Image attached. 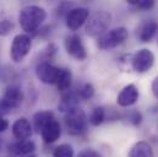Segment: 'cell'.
Wrapping results in <instances>:
<instances>
[{
  "label": "cell",
  "instance_id": "1",
  "mask_svg": "<svg viewBox=\"0 0 158 157\" xmlns=\"http://www.w3.org/2000/svg\"><path fill=\"white\" fill-rule=\"evenodd\" d=\"M47 19V11L38 5L25 6L19 16L20 26L26 33H33Z\"/></svg>",
  "mask_w": 158,
  "mask_h": 157
},
{
  "label": "cell",
  "instance_id": "2",
  "mask_svg": "<svg viewBox=\"0 0 158 157\" xmlns=\"http://www.w3.org/2000/svg\"><path fill=\"white\" fill-rule=\"evenodd\" d=\"M112 21V15L108 11H97L88 17L86 23V33L91 37L102 36L109 27Z\"/></svg>",
  "mask_w": 158,
  "mask_h": 157
},
{
  "label": "cell",
  "instance_id": "3",
  "mask_svg": "<svg viewBox=\"0 0 158 157\" xmlns=\"http://www.w3.org/2000/svg\"><path fill=\"white\" fill-rule=\"evenodd\" d=\"M129 36V32L125 27H117L104 32L97 40V45L102 50H112L124 43Z\"/></svg>",
  "mask_w": 158,
  "mask_h": 157
},
{
  "label": "cell",
  "instance_id": "4",
  "mask_svg": "<svg viewBox=\"0 0 158 157\" xmlns=\"http://www.w3.org/2000/svg\"><path fill=\"white\" fill-rule=\"evenodd\" d=\"M65 125L70 135L77 136L85 133L87 129V117L85 112L79 107H75L69 111L65 117Z\"/></svg>",
  "mask_w": 158,
  "mask_h": 157
},
{
  "label": "cell",
  "instance_id": "5",
  "mask_svg": "<svg viewBox=\"0 0 158 157\" xmlns=\"http://www.w3.org/2000/svg\"><path fill=\"white\" fill-rule=\"evenodd\" d=\"M32 47V40L27 35H17L12 39L10 48V57L15 63L22 62L30 53Z\"/></svg>",
  "mask_w": 158,
  "mask_h": 157
},
{
  "label": "cell",
  "instance_id": "6",
  "mask_svg": "<svg viewBox=\"0 0 158 157\" xmlns=\"http://www.w3.org/2000/svg\"><path fill=\"white\" fill-rule=\"evenodd\" d=\"M153 64H155V54L146 48L137 50L131 59V66L134 71L140 74H143L151 70Z\"/></svg>",
  "mask_w": 158,
  "mask_h": 157
},
{
  "label": "cell",
  "instance_id": "7",
  "mask_svg": "<svg viewBox=\"0 0 158 157\" xmlns=\"http://www.w3.org/2000/svg\"><path fill=\"white\" fill-rule=\"evenodd\" d=\"M60 74V69L49 62H40L36 68V76L40 82L47 85H55Z\"/></svg>",
  "mask_w": 158,
  "mask_h": 157
},
{
  "label": "cell",
  "instance_id": "8",
  "mask_svg": "<svg viewBox=\"0 0 158 157\" xmlns=\"http://www.w3.org/2000/svg\"><path fill=\"white\" fill-rule=\"evenodd\" d=\"M65 49L70 57L79 62H83L87 58V52L83 45V42L77 35H71L65 38Z\"/></svg>",
  "mask_w": 158,
  "mask_h": 157
},
{
  "label": "cell",
  "instance_id": "9",
  "mask_svg": "<svg viewBox=\"0 0 158 157\" xmlns=\"http://www.w3.org/2000/svg\"><path fill=\"white\" fill-rule=\"evenodd\" d=\"M88 17H89V12L86 7L71 9L66 15V26L70 31L75 32L87 22Z\"/></svg>",
  "mask_w": 158,
  "mask_h": 157
},
{
  "label": "cell",
  "instance_id": "10",
  "mask_svg": "<svg viewBox=\"0 0 158 157\" xmlns=\"http://www.w3.org/2000/svg\"><path fill=\"white\" fill-rule=\"evenodd\" d=\"M139 88L134 83H129L119 92L117 102L120 107H130L139 101Z\"/></svg>",
  "mask_w": 158,
  "mask_h": 157
},
{
  "label": "cell",
  "instance_id": "11",
  "mask_svg": "<svg viewBox=\"0 0 158 157\" xmlns=\"http://www.w3.org/2000/svg\"><path fill=\"white\" fill-rule=\"evenodd\" d=\"M2 101L10 108V111L20 107L22 104V102H23V93H22L21 87H19L16 85L7 86L5 92H4Z\"/></svg>",
  "mask_w": 158,
  "mask_h": 157
},
{
  "label": "cell",
  "instance_id": "12",
  "mask_svg": "<svg viewBox=\"0 0 158 157\" xmlns=\"http://www.w3.org/2000/svg\"><path fill=\"white\" fill-rule=\"evenodd\" d=\"M12 134L17 140H30L32 135V125L28 119L20 118L12 125Z\"/></svg>",
  "mask_w": 158,
  "mask_h": 157
},
{
  "label": "cell",
  "instance_id": "13",
  "mask_svg": "<svg viewBox=\"0 0 158 157\" xmlns=\"http://www.w3.org/2000/svg\"><path fill=\"white\" fill-rule=\"evenodd\" d=\"M60 134H61V128H60V124L59 121H56L55 119L52 120L50 123H48L40 131V135H42V139L44 140V142L47 144H53L59 138H60Z\"/></svg>",
  "mask_w": 158,
  "mask_h": 157
},
{
  "label": "cell",
  "instance_id": "14",
  "mask_svg": "<svg viewBox=\"0 0 158 157\" xmlns=\"http://www.w3.org/2000/svg\"><path fill=\"white\" fill-rule=\"evenodd\" d=\"M36 149V145L31 140H17L9 145L10 152H12L16 156H27L31 155Z\"/></svg>",
  "mask_w": 158,
  "mask_h": 157
},
{
  "label": "cell",
  "instance_id": "15",
  "mask_svg": "<svg viewBox=\"0 0 158 157\" xmlns=\"http://www.w3.org/2000/svg\"><path fill=\"white\" fill-rule=\"evenodd\" d=\"M139 32V38L141 42H151L152 38L157 35V31H158V23L157 21H155V20H148V21H146V22H143L140 27H139V30H137Z\"/></svg>",
  "mask_w": 158,
  "mask_h": 157
},
{
  "label": "cell",
  "instance_id": "16",
  "mask_svg": "<svg viewBox=\"0 0 158 157\" xmlns=\"http://www.w3.org/2000/svg\"><path fill=\"white\" fill-rule=\"evenodd\" d=\"M127 157H153V150L148 142L139 141L130 149Z\"/></svg>",
  "mask_w": 158,
  "mask_h": 157
},
{
  "label": "cell",
  "instance_id": "17",
  "mask_svg": "<svg viewBox=\"0 0 158 157\" xmlns=\"http://www.w3.org/2000/svg\"><path fill=\"white\" fill-rule=\"evenodd\" d=\"M54 114L50 111H40L33 116V128L36 130V133H40L42 129L50 123L52 120H54Z\"/></svg>",
  "mask_w": 158,
  "mask_h": 157
},
{
  "label": "cell",
  "instance_id": "18",
  "mask_svg": "<svg viewBox=\"0 0 158 157\" xmlns=\"http://www.w3.org/2000/svg\"><path fill=\"white\" fill-rule=\"evenodd\" d=\"M71 82H73V74L69 69H60V74H59V78L56 81V87L59 91L61 92H66L68 90H70V86H71Z\"/></svg>",
  "mask_w": 158,
  "mask_h": 157
},
{
  "label": "cell",
  "instance_id": "19",
  "mask_svg": "<svg viewBox=\"0 0 158 157\" xmlns=\"http://www.w3.org/2000/svg\"><path fill=\"white\" fill-rule=\"evenodd\" d=\"M104 119H106V109L103 107H96L92 111L88 120H89V123L92 125L98 126V125H101L104 121Z\"/></svg>",
  "mask_w": 158,
  "mask_h": 157
},
{
  "label": "cell",
  "instance_id": "20",
  "mask_svg": "<svg viewBox=\"0 0 158 157\" xmlns=\"http://www.w3.org/2000/svg\"><path fill=\"white\" fill-rule=\"evenodd\" d=\"M53 157H74V149L69 144H63L55 147Z\"/></svg>",
  "mask_w": 158,
  "mask_h": 157
},
{
  "label": "cell",
  "instance_id": "21",
  "mask_svg": "<svg viewBox=\"0 0 158 157\" xmlns=\"http://www.w3.org/2000/svg\"><path fill=\"white\" fill-rule=\"evenodd\" d=\"M77 95H79V98L81 100H91L94 95V87L92 83H83L77 91Z\"/></svg>",
  "mask_w": 158,
  "mask_h": 157
},
{
  "label": "cell",
  "instance_id": "22",
  "mask_svg": "<svg viewBox=\"0 0 158 157\" xmlns=\"http://www.w3.org/2000/svg\"><path fill=\"white\" fill-rule=\"evenodd\" d=\"M14 22L7 19H1L0 20V36H7L9 33L12 32L14 30Z\"/></svg>",
  "mask_w": 158,
  "mask_h": 157
},
{
  "label": "cell",
  "instance_id": "23",
  "mask_svg": "<svg viewBox=\"0 0 158 157\" xmlns=\"http://www.w3.org/2000/svg\"><path fill=\"white\" fill-rule=\"evenodd\" d=\"M129 4L136 6L137 9H142V10H150L155 6L153 0H129Z\"/></svg>",
  "mask_w": 158,
  "mask_h": 157
},
{
  "label": "cell",
  "instance_id": "24",
  "mask_svg": "<svg viewBox=\"0 0 158 157\" xmlns=\"http://www.w3.org/2000/svg\"><path fill=\"white\" fill-rule=\"evenodd\" d=\"M76 157H102L99 152H97L96 150H92V149H83L81 150L77 156Z\"/></svg>",
  "mask_w": 158,
  "mask_h": 157
},
{
  "label": "cell",
  "instance_id": "25",
  "mask_svg": "<svg viewBox=\"0 0 158 157\" xmlns=\"http://www.w3.org/2000/svg\"><path fill=\"white\" fill-rule=\"evenodd\" d=\"M141 114L139 113V112H132L131 113V116H130V120H131V123L134 124V125H139L140 123H141Z\"/></svg>",
  "mask_w": 158,
  "mask_h": 157
},
{
  "label": "cell",
  "instance_id": "26",
  "mask_svg": "<svg viewBox=\"0 0 158 157\" xmlns=\"http://www.w3.org/2000/svg\"><path fill=\"white\" fill-rule=\"evenodd\" d=\"M9 112H10V108H9V107L5 104V102L1 100V101H0V118H2L5 114H7Z\"/></svg>",
  "mask_w": 158,
  "mask_h": 157
},
{
  "label": "cell",
  "instance_id": "27",
  "mask_svg": "<svg viewBox=\"0 0 158 157\" xmlns=\"http://www.w3.org/2000/svg\"><path fill=\"white\" fill-rule=\"evenodd\" d=\"M151 87H152V93H153V96L158 100V75L153 78Z\"/></svg>",
  "mask_w": 158,
  "mask_h": 157
},
{
  "label": "cell",
  "instance_id": "28",
  "mask_svg": "<svg viewBox=\"0 0 158 157\" xmlns=\"http://www.w3.org/2000/svg\"><path fill=\"white\" fill-rule=\"evenodd\" d=\"M7 128H9V123H7V120L4 119V118H0V133H4Z\"/></svg>",
  "mask_w": 158,
  "mask_h": 157
},
{
  "label": "cell",
  "instance_id": "29",
  "mask_svg": "<svg viewBox=\"0 0 158 157\" xmlns=\"http://www.w3.org/2000/svg\"><path fill=\"white\" fill-rule=\"evenodd\" d=\"M23 157H37L36 155H33V154H31V155H27V156H23Z\"/></svg>",
  "mask_w": 158,
  "mask_h": 157
},
{
  "label": "cell",
  "instance_id": "30",
  "mask_svg": "<svg viewBox=\"0 0 158 157\" xmlns=\"http://www.w3.org/2000/svg\"><path fill=\"white\" fill-rule=\"evenodd\" d=\"M157 42H158V37H157Z\"/></svg>",
  "mask_w": 158,
  "mask_h": 157
}]
</instances>
